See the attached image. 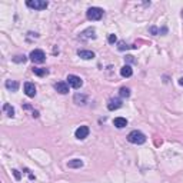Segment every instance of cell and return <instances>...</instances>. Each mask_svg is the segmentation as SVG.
<instances>
[{
	"label": "cell",
	"instance_id": "cell-12",
	"mask_svg": "<svg viewBox=\"0 0 183 183\" xmlns=\"http://www.w3.org/2000/svg\"><path fill=\"white\" fill-rule=\"evenodd\" d=\"M113 125H115L117 129H123V127L127 126V120H126L125 117H116L115 120H113Z\"/></svg>",
	"mask_w": 183,
	"mask_h": 183
},
{
	"label": "cell",
	"instance_id": "cell-28",
	"mask_svg": "<svg viewBox=\"0 0 183 183\" xmlns=\"http://www.w3.org/2000/svg\"><path fill=\"white\" fill-rule=\"evenodd\" d=\"M182 17H183V13H182Z\"/></svg>",
	"mask_w": 183,
	"mask_h": 183
},
{
	"label": "cell",
	"instance_id": "cell-20",
	"mask_svg": "<svg viewBox=\"0 0 183 183\" xmlns=\"http://www.w3.org/2000/svg\"><path fill=\"white\" fill-rule=\"evenodd\" d=\"M129 47L136 49L137 46H136V44H132V46H127V44H126L125 42H119V50H126V49H129Z\"/></svg>",
	"mask_w": 183,
	"mask_h": 183
},
{
	"label": "cell",
	"instance_id": "cell-25",
	"mask_svg": "<svg viewBox=\"0 0 183 183\" xmlns=\"http://www.w3.org/2000/svg\"><path fill=\"white\" fill-rule=\"evenodd\" d=\"M127 60L132 62V63H133V62H135V59H133V56H127Z\"/></svg>",
	"mask_w": 183,
	"mask_h": 183
},
{
	"label": "cell",
	"instance_id": "cell-18",
	"mask_svg": "<svg viewBox=\"0 0 183 183\" xmlns=\"http://www.w3.org/2000/svg\"><path fill=\"white\" fill-rule=\"evenodd\" d=\"M3 110L6 112V115L9 116V117H13V116H14V109L10 105H7V103H6V105L3 106Z\"/></svg>",
	"mask_w": 183,
	"mask_h": 183
},
{
	"label": "cell",
	"instance_id": "cell-21",
	"mask_svg": "<svg viewBox=\"0 0 183 183\" xmlns=\"http://www.w3.org/2000/svg\"><path fill=\"white\" fill-rule=\"evenodd\" d=\"M119 95L122 96V97H129V96H130V90L127 87H122L120 90H119Z\"/></svg>",
	"mask_w": 183,
	"mask_h": 183
},
{
	"label": "cell",
	"instance_id": "cell-10",
	"mask_svg": "<svg viewBox=\"0 0 183 183\" xmlns=\"http://www.w3.org/2000/svg\"><path fill=\"white\" fill-rule=\"evenodd\" d=\"M79 57L85 59V60H92V59H95V53L92 50H79L77 52Z\"/></svg>",
	"mask_w": 183,
	"mask_h": 183
},
{
	"label": "cell",
	"instance_id": "cell-9",
	"mask_svg": "<svg viewBox=\"0 0 183 183\" xmlns=\"http://www.w3.org/2000/svg\"><path fill=\"white\" fill-rule=\"evenodd\" d=\"M122 100L120 99H110L109 100V105H107V109L109 110H117V109L122 107Z\"/></svg>",
	"mask_w": 183,
	"mask_h": 183
},
{
	"label": "cell",
	"instance_id": "cell-14",
	"mask_svg": "<svg viewBox=\"0 0 183 183\" xmlns=\"http://www.w3.org/2000/svg\"><path fill=\"white\" fill-rule=\"evenodd\" d=\"M95 37H96L95 29H87V30H85L80 34V39H95Z\"/></svg>",
	"mask_w": 183,
	"mask_h": 183
},
{
	"label": "cell",
	"instance_id": "cell-7",
	"mask_svg": "<svg viewBox=\"0 0 183 183\" xmlns=\"http://www.w3.org/2000/svg\"><path fill=\"white\" fill-rule=\"evenodd\" d=\"M24 93H26V96H29V97H34V96H36V86H34L33 83H30V82L24 83Z\"/></svg>",
	"mask_w": 183,
	"mask_h": 183
},
{
	"label": "cell",
	"instance_id": "cell-11",
	"mask_svg": "<svg viewBox=\"0 0 183 183\" xmlns=\"http://www.w3.org/2000/svg\"><path fill=\"white\" fill-rule=\"evenodd\" d=\"M73 100H75L76 105H82V106H85L86 103H87V97H86L85 95H80V93H76Z\"/></svg>",
	"mask_w": 183,
	"mask_h": 183
},
{
	"label": "cell",
	"instance_id": "cell-22",
	"mask_svg": "<svg viewBox=\"0 0 183 183\" xmlns=\"http://www.w3.org/2000/svg\"><path fill=\"white\" fill-rule=\"evenodd\" d=\"M116 40H117V39H116L115 34H109V37H107V42H109V43L113 44V43H116Z\"/></svg>",
	"mask_w": 183,
	"mask_h": 183
},
{
	"label": "cell",
	"instance_id": "cell-2",
	"mask_svg": "<svg viewBox=\"0 0 183 183\" xmlns=\"http://www.w3.org/2000/svg\"><path fill=\"white\" fill-rule=\"evenodd\" d=\"M86 16H87L89 20H100L103 16V10L100 7H90L86 12Z\"/></svg>",
	"mask_w": 183,
	"mask_h": 183
},
{
	"label": "cell",
	"instance_id": "cell-23",
	"mask_svg": "<svg viewBox=\"0 0 183 183\" xmlns=\"http://www.w3.org/2000/svg\"><path fill=\"white\" fill-rule=\"evenodd\" d=\"M12 172H13V175H14V177H16V180H20V179H22V175H20V172H19V170L13 169Z\"/></svg>",
	"mask_w": 183,
	"mask_h": 183
},
{
	"label": "cell",
	"instance_id": "cell-5",
	"mask_svg": "<svg viewBox=\"0 0 183 183\" xmlns=\"http://www.w3.org/2000/svg\"><path fill=\"white\" fill-rule=\"evenodd\" d=\"M30 60L34 62V63H43L44 60H46V54H44L43 50H39V49H36V50H33L30 53Z\"/></svg>",
	"mask_w": 183,
	"mask_h": 183
},
{
	"label": "cell",
	"instance_id": "cell-17",
	"mask_svg": "<svg viewBox=\"0 0 183 183\" xmlns=\"http://www.w3.org/2000/svg\"><path fill=\"white\" fill-rule=\"evenodd\" d=\"M33 73L34 75H37V76H46L49 73L47 69H42V67H33Z\"/></svg>",
	"mask_w": 183,
	"mask_h": 183
},
{
	"label": "cell",
	"instance_id": "cell-13",
	"mask_svg": "<svg viewBox=\"0 0 183 183\" xmlns=\"http://www.w3.org/2000/svg\"><path fill=\"white\" fill-rule=\"evenodd\" d=\"M120 75H122L123 77H130V76L133 75L132 67H130L129 65H125L122 69H120Z\"/></svg>",
	"mask_w": 183,
	"mask_h": 183
},
{
	"label": "cell",
	"instance_id": "cell-6",
	"mask_svg": "<svg viewBox=\"0 0 183 183\" xmlns=\"http://www.w3.org/2000/svg\"><path fill=\"white\" fill-rule=\"evenodd\" d=\"M75 136H76V139H79V140L86 139V137L89 136V127L87 126H80V127H77Z\"/></svg>",
	"mask_w": 183,
	"mask_h": 183
},
{
	"label": "cell",
	"instance_id": "cell-1",
	"mask_svg": "<svg viewBox=\"0 0 183 183\" xmlns=\"http://www.w3.org/2000/svg\"><path fill=\"white\" fill-rule=\"evenodd\" d=\"M127 140L130 143H133V145H142V143L146 142V136L142 132H139V130H133V132L129 133Z\"/></svg>",
	"mask_w": 183,
	"mask_h": 183
},
{
	"label": "cell",
	"instance_id": "cell-15",
	"mask_svg": "<svg viewBox=\"0 0 183 183\" xmlns=\"http://www.w3.org/2000/svg\"><path fill=\"white\" fill-rule=\"evenodd\" d=\"M6 87L9 89L10 92H16L19 89V83L16 80H7L6 82Z\"/></svg>",
	"mask_w": 183,
	"mask_h": 183
},
{
	"label": "cell",
	"instance_id": "cell-3",
	"mask_svg": "<svg viewBox=\"0 0 183 183\" xmlns=\"http://www.w3.org/2000/svg\"><path fill=\"white\" fill-rule=\"evenodd\" d=\"M26 4H27V7L34 9V10H44L49 6V3L44 2V0H27Z\"/></svg>",
	"mask_w": 183,
	"mask_h": 183
},
{
	"label": "cell",
	"instance_id": "cell-19",
	"mask_svg": "<svg viewBox=\"0 0 183 183\" xmlns=\"http://www.w3.org/2000/svg\"><path fill=\"white\" fill-rule=\"evenodd\" d=\"M26 60H27V57L24 56V54H17V56H14V57H13L14 63H24Z\"/></svg>",
	"mask_w": 183,
	"mask_h": 183
},
{
	"label": "cell",
	"instance_id": "cell-8",
	"mask_svg": "<svg viewBox=\"0 0 183 183\" xmlns=\"http://www.w3.org/2000/svg\"><path fill=\"white\" fill-rule=\"evenodd\" d=\"M54 89H56L59 93H62V95L69 93V85L66 83V82H57V83L54 85Z\"/></svg>",
	"mask_w": 183,
	"mask_h": 183
},
{
	"label": "cell",
	"instance_id": "cell-26",
	"mask_svg": "<svg viewBox=\"0 0 183 183\" xmlns=\"http://www.w3.org/2000/svg\"><path fill=\"white\" fill-rule=\"evenodd\" d=\"M32 116H33V117H39V112H36V110H34L33 115H32Z\"/></svg>",
	"mask_w": 183,
	"mask_h": 183
},
{
	"label": "cell",
	"instance_id": "cell-4",
	"mask_svg": "<svg viewBox=\"0 0 183 183\" xmlns=\"http://www.w3.org/2000/svg\"><path fill=\"white\" fill-rule=\"evenodd\" d=\"M66 80H67V85L72 86L73 89H80L82 86H83L82 77H79V76H76V75H69Z\"/></svg>",
	"mask_w": 183,
	"mask_h": 183
},
{
	"label": "cell",
	"instance_id": "cell-16",
	"mask_svg": "<svg viewBox=\"0 0 183 183\" xmlns=\"http://www.w3.org/2000/svg\"><path fill=\"white\" fill-rule=\"evenodd\" d=\"M82 166H83V162L80 159H73L69 162V167H72V169H79Z\"/></svg>",
	"mask_w": 183,
	"mask_h": 183
},
{
	"label": "cell",
	"instance_id": "cell-24",
	"mask_svg": "<svg viewBox=\"0 0 183 183\" xmlns=\"http://www.w3.org/2000/svg\"><path fill=\"white\" fill-rule=\"evenodd\" d=\"M150 32H152L153 34H157V32H159V30H157V29H156L155 26H152V27H150Z\"/></svg>",
	"mask_w": 183,
	"mask_h": 183
},
{
	"label": "cell",
	"instance_id": "cell-27",
	"mask_svg": "<svg viewBox=\"0 0 183 183\" xmlns=\"http://www.w3.org/2000/svg\"><path fill=\"white\" fill-rule=\"evenodd\" d=\"M179 85H180V86H183V77H180V79H179Z\"/></svg>",
	"mask_w": 183,
	"mask_h": 183
}]
</instances>
